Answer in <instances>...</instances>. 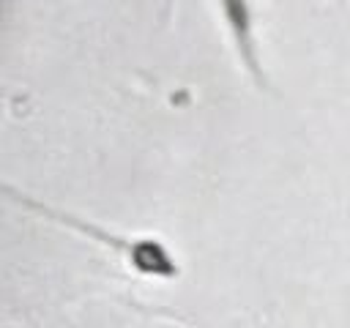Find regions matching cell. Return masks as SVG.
I'll list each match as a JSON object with an SVG mask.
<instances>
[{"instance_id":"cell-1","label":"cell","mask_w":350,"mask_h":328,"mask_svg":"<svg viewBox=\"0 0 350 328\" xmlns=\"http://www.w3.org/2000/svg\"><path fill=\"white\" fill-rule=\"evenodd\" d=\"M0 197L8 200V202H14V205H19V208L27 210V213H36V216H41V219H46V221L63 224V227H68V230H74V232H79V235H85V238H90V241L107 246L109 251L120 254V257H123L137 273H142V276L175 279V276L180 273L178 260L172 257V251H170L164 243L153 241V238H131V235H123V232L98 227V224H93V221L82 219V216H74V213H68V210L52 208V205L41 202V200H36V197H30V194L14 189L11 183H3V180H0Z\"/></svg>"},{"instance_id":"cell-2","label":"cell","mask_w":350,"mask_h":328,"mask_svg":"<svg viewBox=\"0 0 350 328\" xmlns=\"http://www.w3.org/2000/svg\"><path fill=\"white\" fill-rule=\"evenodd\" d=\"M224 27L230 33V41L238 52L241 66L252 77V82L262 90H268V74L262 68L260 44H257V25H254V8L252 0H216Z\"/></svg>"}]
</instances>
